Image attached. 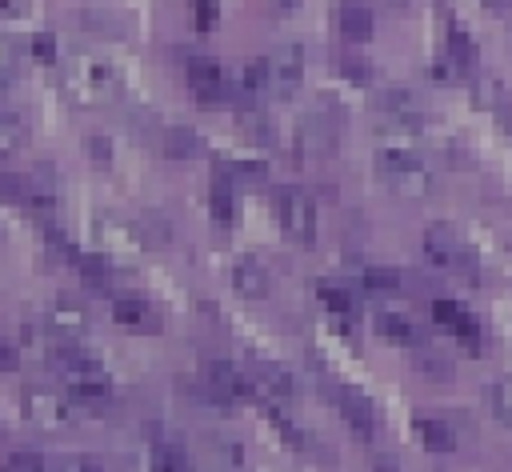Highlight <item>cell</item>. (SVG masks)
<instances>
[{"mask_svg": "<svg viewBox=\"0 0 512 472\" xmlns=\"http://www.w3.org/2000/svg\"><path fill=\"white\" fill-rule=\"evenodd\" d=\"M60 88H64V96H68L72 104H80V108H100V104H112V100H116L120 76H116L104 60H96V56H76V60L64 64Z\"/></svg>", "mask_w": 512, "mask_h": 472, "instance_id": "cell-1", "label": "cell"}, {"mask_svg": "<svg viewBox=\"0 0 512 472\" xmlns=\"http://www.w3.org/2000/svg\"><path fill=\"white\" fill-rule=\"evenodd\" d=\"M376 168H380L384 184H388L396 196H404V200H424V196H432V168H428L416 152H388V148H380Z\"/></svg>", "mask_w": 512, "mask_h": 472, "instance_id": "cell-2", "label": "cell"}, {"mask_svg": "<svg viewBox=\"0 0 512 472\" xmlns=\"http://www.w3.org/2000/svg\"><path fill=\"white\" fill-rule=\"evenodd\" d=\"M276 208H280L284 232H288L296 244L312 248V244H316V208H312V200L304 196V188H292V184L276 188Z\"/></svg>", "mask_w": 512, "mask_h": 472, "instance_id": "cell-3", "label": "cell"}, {"mask_svg": "<svg viewBox=\"0 0 512 472\" xmlns=\"http://www.w3.org/2000/svg\"><path fill=\"white\" fill-rule=\"evenodd\" d=\"M424 256L436 268H452V272L472 268V256H468V248H464V240L456 236L452 224H428V232H424Z\"/></svg>", "mask_w": 512, "mask_h": 472, "instance_id": "cell-4", "label": "cell"}, {"mask_svg": "<svg viewBox=\"0 0 512 472\" xmlns=\"http://www.w3.org/2000/svg\"><path fill=\"white\" fill-rule=\"evenodd\" d=\"M24 416L36 424V428H68L72 424V404L52 392V388H24Z\"/></svg>", "mask_w": 512, "mask_h": 472, "instance_id": "cell-5", "label": "cell"}, {"mask_svg": "<svg viewBox=\"0 0 512 472\" xmlns=\"http://www.w3.org/2000/svg\"><path fill=\"white\" fill-rule=\"evenodd\" d=\"M264 60H268V92H276V96L288 100L300 88V80H304V52L296 44H280Z\"/></svg>", "mask_w": 512, "mask_h": 472, "instance_id": "cell-6", "label": "cell"}, {"mask_svg": "<svg viewBox=\"0 0 512 472\" xmlns=\"http://www.w3.org/2000/svg\"><path fill=\"white\" fill-rule=\"evenodd\" d=\"M420 136H424V124L416 120V112H384L376 124V140L388 152H416Z\"/></svg>", "mask_w": 512, "mask_h": 472, "instance_id": "cell-7", "label": "cell"}, {"mask_svg": "<svg viewBox=\"0 0 512 472\" xmlns=\"http://www.w3.org/2000/svg\"><path fill=\"white\" fill-rule=\"evenodd\" d=\"M44 324H48V332H52L56 340H80L92 320H88V308H84L80 300L56 296V300L44 308Z\"/></svg>", "mask_w": 512, "mask_h": 472, "instance_id": "cell-8", "label": "cell"}, {"mask_svg": "<svg viewBox=\"0 0 512 472\" xmlns=\"http://www.w3.org/2000/svg\"><path fill=\"white\" fill-rule=\"evenodd\" d=\"M184 76H188V84H192L200 104H216L228 92V80H224V72H220V64L212 56H188L184 60Z\"/></svg>", "mask_w": 512, "mask_h": 472, "instance_id": "cell-9", "label": "cell"}, {"mask_svg": "<svg viewBox=\"0 0 512 472\" xmlns=\"http://www.w3.org/2000/svg\"><path fill=\"white\" fill-rule=\"evenodd\" d=\"M204 384H208L212 400H220V404L240 400V396H248V392H252L248 376H244L232 360H208V368H204Z\"/></svg>", "mask_w": 512, "mask_h": 472, "instance_id": "cell-10", "label": "cell"}, {"mask_svg": "<svg viewBox=\"0 0 512 472\" xmlns=\"http://www.w3.org/2000/svg\"><path fill=\"white\" fill-rule=\"evenodd\" d=\"M296 148H300V156H332L336 152V124L328 116H304L296 124Z\"/></svg>", "mask_w": 512, "mask_h": 472, "instance_id": "cell-11", "label": "cell"}, {"mask_svg": "<svg viewBox=\"0 0 512 472\" xmlns=\"http://www.w3.org/2000/svg\"><path fill=\"white\" fill-rule=\"evenodd\" d=\"M432 320L444 324L456 340H464L468 348H480V324L472 312H464L456 300H432Z\"/></svg>", "mask_w": 512, "mask_h": 472, "instance_id": "cell-12", "label": "cell"}, {"mask_svg": "<svg viewBox=\"0 0 512 472\" xmlns=\"http://www.w3.org/2000/svg\"><path fill=\"white\" fill-rule=\"evenodd\" d=\"M248 384H252L260 396H272V400H284V396L296 392V376H292L288 364H280V360H260V364L252 368Z\"/></svg>", "mask_w": 512, "mask_h": 472, "instance_id": "cell-13", "label": "cell"}, {"mask_svg": "<svg viewBox=\"0 0 512 472\" xmlns=\"http://www.w3.org/2000/svg\"><path fill=\"white\" fill-rule=\"evenodd\" d=\"M52 364L68 376V380H84V376H104V364H100V356L96 352H88V348H80V344H72V340H64L56 352H52Z\"/></svg>", "mask_w": 512, "mask_h": 472, "instance_id": "cell-14", "label": "cell"}, {"mask_svg": "<svg viewBox=\"0 0 512 472\" xmlns=\"http://www.w3.org/2000/svg\"><path fill=\"white\" fill-rule=\"evenodd\" d=\"M340 416H344V424H348L360 440H372V432H376V412H372L368 396H360L356 388H340Z\"/></svg>", "mask_w": 512, "mask_h": 472, "instance_id": "cell-15", "label": "cell"}, {"mask_svg": "<svg viewBox=\"0 0 512 472\" xmlns=\"http://www.w3.org/2000/svg\"><path fill=\"white\" fill-rule=\"evenodd\" d=\"M112 316L124 324V328H136V332H156L160 328V316L148 300L140 296H116L112 300Z\"/></svg>", "mask_w": 512, "mask_h": 472, "instance_id": "cell-16", "label": "cell"}, {"mask_svg": "<svg viewBox=\"0 0 512 472\" xmlns=\"http://www.w3.org/2000/svg\"><path fill=\"white\" fill-rule=\"evenodd\" d=\"M268 268L256 260V256H240L236 264H232V288L240 292V296H252V300H260V296H268Z\"/></svg>", "mask_w": 512, "mask_h": 472, "instance_id": "cell-17", "label": "cell"}, {"mask_svg": "<svg viewBox=\"0 0 512 472\" xmlns=\"http://www.w3.org/2000/svg\"><path fill=\"white\" fill-rule=\"evenodd\" d=\"M336 24H340V36L352 40V44H364V40L372 36V12H368V4H360V0H344V4L336 8Z\"/></svg>", "mask_w": 512, "mask_h": 472, "instance_id": "cell-18", "label": "cell"}, {"mask_svg": "<svg viewBox=\"0 0 512 472\" xmlns=\"http://www.w3.org/2000/svg\"><path fill=\"white\" fill-rule=\"evenodd\" d=\"M68 400L76 408H88V412H100L112 404V388L104 376H84V380H68Z\"/></svg>", "mask_w": 512, "mask_h": 472, "instance_id": "cell-19", "label": "cell"}, {"mask_svg": "<svg viewBox=\"0 0 512 472\" xmlns=\"http://www.w3.org/2000/svg\"><path fill=\"white\" fill-rule=\"evenodd\" d=\"M200 152H204V140H200L196 128L176 124V128L164 132V156H172V160H196Z\"/></svg>", "mask_w": 512, "mask_h": 472, "instance_id": "cell-20", "label": "cell"}, {"mask_svg": "<svg viewBox=\"0 0 512 472\" xmlns=\"http://www.w3.org/2000/svg\"><path fill=\"white\" fill-rule=\"evenodd\" d=\"M376 332H380L384 340H392V344H408V348L420 344V328H416L404 312H380V316H376Z\"/></svg>", "mask_w": 512, "mask_h": 472, "instance_id": "cell-21", "label": "cell"}, {"mask_svg": "<svg viewBox=\"0 0 512 472\" xmlns=\"http://www.w3.org/2000/svg\"><path fill=\"white\" fill-rule=\"evenodd\" d=\"M96 236H100V244H112V248H124V252L144 248L140 236H136V228H128V224L116 220V216H96Z\"/></svg>", "mask_w": 512, "mask_h": 472, "instance_id": "cell-22", "label": "cell"}, {"mask_svg": "<svg viewBox=\"0 0 512 472\" xmlns=\"http://www.w3.org/2000/svg\"><path fill=\"white\" fill-rule=\"evenodd\" d=\"M412 428H416V436H420V444H424L428 452H452V448H456V432H452V424H444V420L420 416Z\"/></svg>", "mask_w": 512, "mask_h": 472, "instance_id": "cell-23", "label": "cell"}, {"mask_svg": "<svg viewBox=\"0 0 512 472\" xmlns=\"http://www.w3.org/2000/svg\"><path fill=\"white\" fill-rule=\"evenodd\" d=\"M448 64H452L456 72H472V68H476V44H472V36L460 32L456 24L448 28Z\"/></svg>", "mask_w": 512, "mask_h": 472, "instance_id": "cell-24", "label": "cell"}, {"mask_svg": "<svg viewBox=\"0 0 512 472\" xmlns=\"http://www.w3.org/2000/svg\"><path fill=\"white\" fill-rule=\"evenodd\" d=\"M316 292H320V304L332 312V320H348V316L356 312V300H352V292H348L344 284H336V280H324Z\"/></svg>", "mask_w": 512, "mask_h": 472, "instance_id": "cell-25", "label": "cell"}, {"mask_svg": "<svg viewBox=\"0 0 512 472\" xmlns=\"http://www.w3.org/2000/svg\"><path fill=\"white\" fill-rule=\"evenodd\" d=\"M76 272L84 276V284H92V288H108V280H112V264H108V256H92V252H76Z\"/></svg>", "mask_w": 512, "mask_h": 472, "instance_id": "cell-26", "label": "cell"}, {"mask_svg": "<svg viewBox=\"0 0 512 472\" xmlns=\"http://www.w3.org/2000/svg\"><path fill=\"white\" fill-rule=\"evenodd\" d=\"M152 472H188V452L172 440L152 444Z\"/></svg>", "mask_w": 512, "mask_h": 472, "instance_id": "cell-27", "label": "cell"}, {"mask_svg": "<svg viewBox=\"0 0 512 472\" xmlns=\"http://www.w3.org/2000/svg\"><path fill=\"white\" fill-rule=\"evenodd\" d=\"M416 368H420V376L424 380H452V360L448 356H440V352H420L416 356Z\"/></svg>", "mask_w": 512, "mask_h": 472, "instance_id": "cell-28", "label": "cell"}, {"mask_svg": "<svg viewBox=\"0 0 512 472\" xmlns=\"http://www.w3.org/2000/svg\"><path fill=\"white\" fill-rule=\"evenodd\" d=\"M24 124L20 120H12V116H0V160L4 156H16L20 148H24Z\"/></svg>", "mask_w": 512, "mask_h": 472, "instance_id": "cell-29", "label": "cell"}, {"mask_svg": "<svg viewBox=\"0 0 512 472\" xmlns=\"http://www.w3.org/2000/svg\"><path fill=\"white\" fill-rule=\"evenodd\" d=\"M208 204H212V216H216L220 224H228V220H232V212H236V200H232V188H228V180H216V184H212V192H208Z\"/></svg>", "mask_w": 512, "mask_h": 472, "instance_id": "cell-30", "label": "cell"}, {"mask_svg": "<svg viewBox=\"0 0 512 472\" xmlns=\"http://www.w3.org/2000/svg\"><path fill=\"white\" fill-rule=\"evenodd\" d=\"M136 236H140L144 248H164V244H168V224H164L156 212H148V216L140 220V232H136Z\"/></svg>", "mask_w": 512, "mask_h": 472, "instance_id": "cell-31", "label": "cell"}, {"mask_svg": "<svg viewBox=\"0 0 512 472\" xmlns=\"http://www.w3.org/2000/svg\"><path fill=\"white\" fill-rule=\"evenodd\" d=\"M364 288H368V292H396V288H400V272L372 264V268H364Z\"/></svg>", "mask_w": 512, "mask_h": 472, "instance_id": "cell-32", "label": "cell"}, {"mask_svg": "<svg viewBox=\"0 0 512 472\" xmlns=\"http://www.w3.org/2000/svg\"><path fill=\"white\" fill-rule=\"evenodd\" d=\"M52 472H104V464L88 452H64V456H56Z\"/></svg>", "mask_w": 512, "mask_h": 472, "instance_id": "cell-33", "label": "cell"}, {"mask_svg": "<svg viewBox=\"0 0 512 472\" xmlns=\"http://www.w3.org/2000/svg\"><path fill=\"white\" fill-rule=\"evenodd\" d=\"M0 472H48V460L40 456V452H12L4 464H0Z\"/></svg>", "mask_w": 512, "mask_h": 472, "instance_id": "cell-34", "label": "cell"}, {"mask_svg": "<svg viewBox=\"0 0 512 472\" xmlns=\"http://www.w3.org/2000/svg\"><path fill=\"white\" fill-rule=\"evenodd\" d=\"M488 404H492V412H496L504 424H512V380H496V384L488 388Z\"/></svg>", "mask_w": 512, "mask_h": 472, "instance_id": "cell-35", "label": "cell"}, {"mask_svg": "<svg viewBox=\"0 0 512 472\" xmlns=\"http://www.w3.org/2000/svg\"><path fill=\"white\" fill-rule=\"evenodd\" d=\"M220 172H228L236 180H264L268 176V164L264 160H228Z\"/></svg>", "mask_w": 512, "mask_h": 472, "instance_id": "cell-36", "label": "cell"}, {"mask_svg": "<svg viewBox=\"0 0 512 472\" xmlns=\"http://www.w3.org/2000/svg\"><path fill=\"white\" fill-rule=\"evenodd\" d=\"M264 416H268V420H272V424L280 428V436H284V440H288L292 448H304V444H308V436H304V432H300V428H296V424H292V420H288L284 412H276V408H268Z\"/></svg>", "mask_w": 512, "mask_h": 472, "instance_id": "cell-37", "label": "cell"}, {"mask_svg": "<svg viewBox=\"0 0 512 472\" xmlns=\"http://www.w3.org/2000/svg\"><path fill=\"white\" fill-rule=\"evenodd\" d=\"M192 16H196V28L212 32L220 20V0H192Z\"/></svg>", "mask_w": 512, "mask_h": 472, "instance_id": "cell-38", "label": "cell"}, {"mask_svg": "<svg viewBox=\"0 0 512 472\" xmlns=\"http://www.w3.org/2000/svg\"><path fill=\"white\" fill-rule=\"evenodd\" d=\"M28 48H32V56H36L40 64H52V60H56V36H52V32H36V36L28 40Z\"/></svg>", "mask_w": 512, "mask_h": 472, "instance_id": "cell-39", "label": "cell"}, {"mask_svg": "<svg viewBox=\"0 0 512 472\" xmlns=\"http://www.w3.org/2000/svg\"><path fill=\"white\" fill-rule=\"evenodd\" d=\"M340 72L352 76V84H368V80H372V68H368L364 60H356V56H344V60H340Z\"/></svg>", "mask_w": 512, "mask_h": 472, "instance_id": "cell-40", "label": "cell"}, {"mask_svg": "<svg viewBox=\"0 0 512 472\" xmlns=\"http://www.w3.org/2000/svg\"><path fill=\"white\" fill-rule=\"evenodd\" d=\"M48 244H52V252H56V256H68V260H76V248H72V240H68L60 228H52V232H48Z\"/></svg>", "mask_w": 512, "mask_h": 472, "instance_id": "cell-41", "label": "cell"}, {"mask_svg": "<svg viewBox=\"0 0 512 472\" xmlns=\"http://www.w3.org/2000/svg\"><path fill=\"white\" fill-rule=\"evenodd\" d=\"M16 72V52H12V44L0 36V80H8Z\"/></svg>", "mask_w": 512, "mask_h": 472, "instance_id": "cell-42", "label": "cell"}, {"mask_svg": "<svg viewBox=\"0 0 512 472\" xmlns=\"http://www.w3.org/2000/svg\"><path fill=\"white\" fill-rule=\"evenodd\" d=\"M16 356H20V352H16V344L0 336V372H12V368H16Z\"/></svg>", "mask_w": 512, "mask_h": 472, "instance_id": "cell-43", "label": "cell"}, {"mask_svg": "<svg viewBox=\"0 0 512 472\" xmlns=\"http://www.w3.org/2000/svg\"><path fill=\"white\" fill-rule=\"evenodd\" d=\"M0 12H24V0H0Z\"/></svg>", "mask_w": 512, "mask_h": 472, "instance_id": "cell-44", "label": "cell"}, {"mask_svg": "<svg viewBox=\"0 0 512 472\" xmlns=\"http://www.w3.org/2000/svg\"><path fill=\"white\" fill-rule=\"evenodd\" d=\"M376 472H396V468H392V460H388V456H380V460H376Z\"/></svg>", "mask_w": 512, "mask_h": 472, "instance_id": "cell-45", "label": "cell"}, {"mask_svg": "<svg viewBox=\"0 0 512 472\" xmlns=\"http://www.w3.org/2000/svg\"><path fill=\"white\" fill-rule=\"evenodd\" d=\"M0 436H4V428H0Z\"/></svg>", "mask_w": 512, "mask_h": 472, "instance_id": "cell-46", "label": "cell"}, {"mask_svg": "<svg viewBox=\"0 0 512 472\" xmlns=\"http://www.w3.org/2000/svg\"><path fill=\"white\" fill-rule=\"evenodd\" d=\"M0 240H4V232H0Z\"/></svg>", "mask_w": 512, "mask_h": 472, "instance_id": "cell-47", "label": "cell"}, {"mask_svg": "<svg viewBox=\"0 0 512 472\" xmlns=\"http://www.w3.org/2000/svg\"><path fill=\"white\" fill-rule=\"evenodd\" d=\"M504 4H512V0H504Z\"/></svg>", "mask_w": 512, "mask_h": 472, "instance_id": "cell-48", "label": "cell"}]
</instances>
